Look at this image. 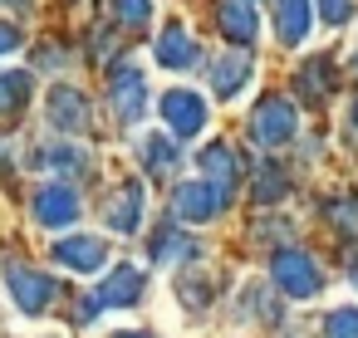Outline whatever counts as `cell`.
I'll list each match as a JSON object with an SVG mask.
<instances>
[{"mask_svg": "<svg viewBox=\"0 0 358 338\" xmlns=\"http://www.w3.org/2000/svg\"><path fill=\"white\" fill-rule=\"evenodd\" d=\"M353 10H358V0H314V15L324 25H348Z\"/></svg>", "mask_w": 358, "mask_h": 338, "instance_id": "cell-24", "label": "cell"}, {"mask_svg": "<svg viewBox=\"0 0 358 338\" xmlns=\"http://www.w3.org/2000/svg\"><path fill=\"white\" fill-rule=\"evenodd\" d=\"M143 270L138 265H113L108 270V279L99 284V304L103 309H128V304H138L143 299Z\"/></svg>", "mask_w": 358, "mask_h": 338, "instance_id": "cell-13", "label": "cell"}, {"mask_svg": "<svg viewBox=\"0 0 358 338\" xmlns=\"http://www.w3.org/2000/svg\"><path fill=\"white\" fill-rule=\"evenodd\" d=\"M250 79H255V59L250 54H221L211 64V94L216 98H241Z\"/></svg>", "mask_w": 358, "mask_h": 338, "instance_id": "cell-12", "label": "cell"}, {"mask_svg": "<svg viewBox=\"0 0 358 338\" xmlns=\"http://www.w3.org/2000/svg\"><path fill=\"white\" fill-rule=\"evenodd\" d=\"M324 338H358V309H334L324 318Z\"/></svg>", "mask_w": 358, "mask_h": 338, "instance_id": "cell-25", "label": "cell"}, {"mask_svg": "<svg viewBox=\"0 0 358 338\" xmlns=\"http://www.w3.org/2000/svg\"><path fill=\"white\" fill-rule=\"evenodd\" d=\"M118 338H152V333H118Z\"/></svg>", "mask_w": 358, "mask_h": 338, "instance_id": "cell-30", "label": "cell"}, {"mask_svg": "<svg viewBox=\"0 0 358 338\" xmlns=\"http://www.w3.org/2000/svg\"><path fill=\"white\" fill-rule=\"evenodd\" d=\"M216 25H221V35H226V40H236V45H250V40L260 35L255 0H221V6H216Z\"/></svg>", "mask_w": 358, "mask_h": 338, "instance_id": "cell-14", "label": "cell"}, {"mask_svg": "<svg viewBox=\"0 0 358 338\" xmlns=\"http://www.w3.org/2000/svg\"><path fill=\"white\" fill-rule=\"evenodd\" d=\"M30 211H35L40 226H74L79 221V191L64 186V182H45L30 196Z\"/></svg>", "mask_w": 358, "mask_h": 338, "instance_id": "cell-7", "label": "cell"}, {"mask_svg": "<svg viewBox=\"0 0 358 338\" xmlns=\"http://www.w3.org/2000/svg\"><path fill=\"white\" fill-rule=\"evenodd\" d=\"M143 162H148V172H152V177L177 172V147L167 142V133H148V138H143Z\"/></svg>", "mask_w": 358, "mask_h": 338, "instance_id": "cell-19", "label": "cell"}, {"mask_svg": "<svg viewBox=\"0 0 358 338\" xmlns=\"http://www.w3.org/2000/svg\"><path fill=\"white\" fill-rule=\"evenodd\" d=\"M353 69H358V50H353Z\"/></svg>", "mask_w": 358, "mask_h": 338, "instance_id": "cell-31", "label": "cell"}, {"mask_svg": "<svg viewBox=\"0 0 358 338\" xmlns=\"http://www.w3.org/2000/svg\"><path fill=\"white\" fill-rule=\"evenodd\" d=\"M15 45H20V30L0 20V59H6V54H15Z\"/></svg>", "mask_w": 358, "mask_h": 338, "instance_id": "cell-26", "label": "cell"}, {"mask_svg": "<svg viewBox=\"0 0 358 338\" xmlns=\"http://www.w3.org/2000/svg\"><path fill=\"white\" fill-rule=\"evenodd\" d=\"M40 167L45 172H69V167H89V152L84 147H69V142H55L40 152Z\"/></svg>", "mask_w": 358, "mask_h": 338, "instance_id": "cell-21", "label": "cell"}, {"mask_svg": "<svg viewBox=\"0 0 358 338\" xmlns=\"http://www.w3.org/2000/svg\"><path fill=\"white\" fill-rule=\"evenodd\" d=\"M143 206H148L143 182H118V186L108 191V201H103V221H108V230L133 235V230L143 226Z\"/></svg>", "mask_w": 358, "mask_h": 338, "instance_id": "cell-6", "label": "cell"}, {"mask_svg": "<svg viewBox=\"0 0 358 338\" xmlns=\"http://www.w3.org/2000/svg\"><path fill=\"white\" fill-rule=\"evenodd\" d=\"M113 15H118V25H128V30H148L152 0H113Z\"/></svg>", "mask_w": 358, "mask_h": 338, "instance_id": "cell-22", "label": "cell"}, {"mask_svg": "<svg viewBox=\"0 0 358 338\" xmlns=\"http://www.w3.org/2000/svg\"><path fill=\"white\" fill-rule=\"evenodd\" d=\"M6 279H10V299H15L25 314H45V309L55 304V279H50L45 270L10 265V270H6Z\"/></svg>", "mask_w": 358, "mask_h": 338, "instance_id": "cell-8", "label": "cell"}, {"mask_svg": "<svg viewBox=\"0 0 358 338\" xmlns=\"http://www.w3.org/2000/svg\"><path fill=\"white\" fill-rule=\"evenodd\" d=\"M348 123H353V128H358V103H353V108H348Z\"/></svg>", "mask_w": 358, "mask_h": 338, "instance_id": "cell-29", "label": "cell"}, {"mask_svg": "<svg viewBox=\"0 0 358 338\" xmlns=\"http://www.w3.org/2000/svg\"><path fill=\"white\" fill-rule=\"evenodd\" d=\"M285 191H289L285 172H280V167H260V177H255V201H260V206H270V201H280Z\"/></svg>", "mask_w": 358, "mask_h": 338, "instance_id": "cell-23", "label": "cell"}, {"mask_svg": "<svg viewBox=\"0 0 358 338\" xmlns=\"http://www.w3.org/2000/svg\"><path fill=\"white\" fill-rule=\"evenodd\" d=\"M30 89H35V79H30L25 69L0 74V113H20V108L30 103Z\"/></svg>", "mask_w": 358, "mask_h": 338, "instance_id": "cell-17", "label": "cell"}, {"mask_svg": "<svg viewBox=\"0 0 358 338\" xmlns=\"http://www.w3.org/2000/svg\"><path fill=\"white\" fill-rule=\"evenodd\" d=\"M314 30V0H275V40L285 50H299Z\"/></svg>", "mask_w": 358, "mask_h": 338, "instance_id": "cell-10", "label": "cell"}, {"mask_svg": "<svg viewBox=\"0 0 358 338\" xmlns=\"http://www.w3.org/2000/svg\"><path fill=\"white\" fill-rule=\"evenodd\" d=\"M152 59H157L162 69L182 74V69H196V59H201V45L192 40V30H187V25H167V30L157 35V45H152Z\"/></svg>", "mask_w": 358, "mask_h": 338, "instance_id": "cell-9", "label": "cell"}, {"mask_svg": "<svg viewBox=\"0 0 358 338\" xmlns=\"http://www.w3.org/2000/svg\"><path fill=\"white\" fill-rule=\"evenodd\" d=\"M294 89H299V94H304L309 103H319V98H329V89H334V69H329L324 59H309V64L299 69Z\"/></svg>", "mask_w": 358, "mask_h": 338, "instance_id": "cell-18", "label": "cell"}, {"mask_svg": "<svg viewBox=\"0 0 358 338\" xmlns=\"http://www.w3.org/2000/svg\"><path fill=\"white\" fill-rule=\"evenodd\" d=\"M196 167L206 172V182H216V186H226L231 191V182H236V152L226 147V142H206L201 152H196Z\"/></svg>", "mask_w": 358, "mask_h": 338, "instance_id": "cell-16", "label": "cell"}, {"mask_svg": "<svg viewBox=\"0 0 358 338\" xmlns=\"http://www.w3.org/2000/svg\"><path fill=\"white\" fill-rule=\"evenodd\" d=\"M55 260L69 265V270H79V274H94V270L108 265V245H103L99 235H64V240L55 245Z\"/></svg>", "mask_w": 358, "mask_h": 338, "instance_id": "cell-11", "label": "cell"}, {"mask_svg": "<svg viewBox=\"0 0 358 338\" xmlns=\"http://www.w3.org/2000/svg\"><path fill=\"white\" fill-rule=\"evenodd\" d=\"M157 108H162V118H167L172 138H196V133L206 128V98H201V94H192V89H167Z\"/></svg>", "mask_w": 358, "mask_h": 338, "instance_id": "cell-5", "label": "cell"}, {"mask_svg": "<svg viewBox=\"0 0 358 338\" xmlns=\"http://www.w3.org/2000/svg\"><path fill=\"white\" fill-rule=\"evenodd\" d=\"M270 279H275V289L285 294V299H314L319 289H324V270L314 265V255L309 250H275V260H270Z\"/></svg>", "mask_w": 358, "mask_h": 338, "instance_id": "cell-1", "label": "cell"}, {"mask_svg": "<svg viewBox=\"0 0 358 338\" xmlns=\"http://www.w3.org/2000/svg\"><path fill=\"white\" fill-rule=\"evenodd\" d=\"M294 133H299L294 103H289L285 94H265V98L255 103V113H250V138H255L260 147H285Z\"/></svg>", "mask_w": 358, "mask_h": 338, "instance_id": "cell-2", "label": "cell"}, {"mask_svg": "<svg viewBox=\"0 0 358 338\" xmlns=\"http://www.w3.org/2000/svg\"><path fill=\"white\" fill-rule=\"evenodd\" d=\"M348 279H353V289H358V260H353V265H348Z\"/></svg>", "mask_w": 358, "mask_h": 338, "instance_id": "cell-28", "label": "cell"}, {"mask_svg": "<svg viewBox=\"0 0 358 338\" xmlns=\"http://www.w3.org/2000/svg\"><path fill=\"white\" fill-rule=\"evenodd\" d=\"M192 255H196V240H187L182 230H157L152 235V260L167 265V260H192Z\"/></svg>", "mask_w": 358, "mask_h": 338, "instance_id": "cell-20", "label": "cell"}, {"mask_svg": "<svg viewBox=\"0 0 358 338\" xmlns=\"http://www.w3.org/2000/svg\"><path fill=\"white\" fill-rule=\"evenodd\" d=\"M50 123H55L59 133H84V128H89V103H84V94L69 89V84L50 89Z\"/></svg>", "mask_w": 358, "mask_h": 338, "instance_id": "cell-15", "label": "cell"}, {"mask_svg": "<svg viewBox=\"0 0 358 338\" xmlns=\"http://www.w3.org/2000/svg\"><path fill=\"white\" fill-rule=\"evenodd\" d=\"M0 6H15V10H25V6H30V0H0Z\"/></svg>", "mask_w": 358, "mask_h": 338, "instance_id": "cell-27", "label": "cell"}, {"mask_svg": "<svg viewBox=\"0 0 358 338\" xmlns=\"http://www.w3.org/2000/svg\"><path fill=\"white\" fill-rule=\"evenodd\" d=\"M226 186H216V182H206V177H196V182H182L177 191H172V211H177V221H192V226H201V221H216L221 211H226Z\"/></svg>", "mask_w": 358, "mask_h": 338, "instance_id": "cell-4", "label": "cell"}, {"mask_svg": "<svg viewBox=\"0 0 358 338\" xmlns=\"http://www.w3.org/2000/svg\"><path fill=\"white\" fill-rule=\"evenodd\" d=\"M108 103H113V113L123 123H138L148 113V79H143V69L133 59H123V64L108 69Z\"/></svg>", "mask_w": 358, "mask_h": 338, "instance_id": "cell-3", "label": "cell"}]
</instances>
